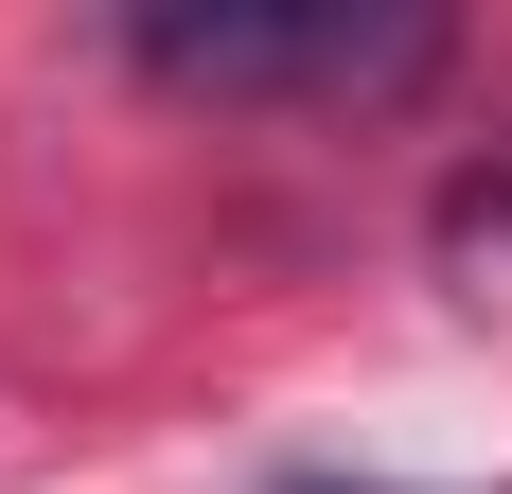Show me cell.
Here are the masks:
<instances>
[{
    "label": "cell",
    "instance_id": "obj_1",
    "mask_svg": "<svg viewBox=\"0 0 512 494\" xmlns=\"http://www.w3.org/2000/svg\"><path fill=\"white\" fill-rule=\"evenodd\" d=\"M424 53L442 18H354V0H159L142 18V71L177 89H389Z\"/></svg>",
    "mask_w": 512,
    "mask_h": 494
}]
</instances>
